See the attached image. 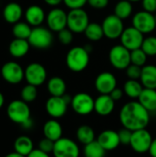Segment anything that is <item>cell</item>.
<instances>
[{"instance_id": "1", "label": "cell", "mask_w": 156, "mask_h": 157, "mask_svg": "<svg viewBox=\"0 0 156 157\" xmlns=\"http://www.w3.org/2000/svg\"><path fill=\"white\" fill-rule=\"evenodd\" d=\"M120 121L123 128L132 132L146 129L150 122V112L139 101H131L121 108Z\"/></svg>"}, {"instance_id": "2", "label": "cell", "mask_w": 156, "mask_h": 157, "mask_svg": "<svg viewBox=\"0 0 156 157\" xmlns=\"http://www.w3.org/2000/svg\"><path fill=\"white\" fill-rule=\"evenodd\" d=\"M65 62L67 67L71 71L74 73L82 72L89 63V52L86 49V47H73L67 52Z\"/></svg>"}, {"instance_id": "3", "label": "cell", "mask_w": 156, "mask_h": 157, "mask_svg": "<svg viewBox=\"0 0 156 157\" xmlns=\"http://www.w3.org/2000/svg\"><path fill=\"white\" fill-rule=\"evenodd\" d=\"M6 114L12 122L21 126L31 120L30 109L28 103L22 99H16L11 101L6 108Z\"/></svg>"}, {"instance_id": "4", "label": "cell", "mask_w": 156, "mask_h": 157, "mask_svg": "<svg viewBox=\"0 0 156 157\" xmlns=\"http://www.w3.org/2000/svg\"><path fill=\"white\" fill-rule=\"evenodd\" d=\"M28 40L30 46L36 49H47L51 47L53 42L52 32L49 28L41 26L35 27L32 29Z\"/></svg>"}, {"instance_id": "5", "label": "cell", "mask_w": 156, "mask_h": 157, "mask_svg": "<svg viewBox=\"0 0 156 157\" xmlns=\"http://www.w3.org/2000/svg\"><path fill=\"white\" fill-rule=\"evenodd\" d=\"M89 23V17L83 8L71 9L67 14V28L74 33L85 32Z\"/></svg>"}, {"instance_id": "6", "label": "cell", "mask_w": 156, "mask_h": 157, "mask_svg": "<svg viewBox=\"0 0 156 157\" xmlns=\"http://www.w3.org/2000/svg\"><path fill=\"white\" fill-rule=\"evenodd\" d=\"M108 59L111 65L118 70H125L131 64V51L123 45L113 46L108 53Z\"/></svg>"}, {"instance_id": "7", "label": "cell", "mask_w": 156, "mask_h": 157, "mask_svg": "<svg viewBox=\"0 0 156 157\" xmlns=\"http://www.w3.org/2000/svg\"><path fill=\"white\" fill-rule=\"evenodd\" d=\"M71 107L76 114L86 116L95 110V99L89 94L80 92L72 98Z\"/></svg>"}, {"instance_id": "8", "label": "cell", "mask_w": 156, "mask_h": 157, "mask_svg": "<svg viewBox=\"0 0 156 157\" xmlns=\"http://www.w3.org/2000/svg\"><path fill=\"white\" fill-rule=\"evenodd\" d=\"M1 76L8 84L17 85L25 78V70L17 62H7L1 67Z\"/></svg>"}, {"instance_id": "9", "label": "cell", "mask_w": 156, "mask_h": 157, "mask_svg": "<svg viewBox=\"0 0 156 157\" xmlns=\"http://www.w3.org/2000/svg\"><path fill=\"white\" fill-rule=\"evenodd\" d=\"M153 137L150 132L146 129H142L132 132L130 146L137 154H145L149 152L153 142Z\"/></svg>"}, {"instance_id": "10", "label": "cell", "mask_w": 156, "mask_h": 157, "mask_svg": "<svg viewBox=\"0 0 156 157\" xmlns=\"http://www.w3.org/2000/svg\"><path fill=\"white\" fill-rule=\"evenodd\" d=\"M52 155L54 157H79L80 149L72 139L62 137L55 142Z\"/></svg>"}, {"instance_id": "11", "label": "cell", "mask_w": 156, "mask_h": 157, "mask_svg": "<svg viewBox=\"0 0 156 157\" xmlns=\"http://www.w3.org/2000/svg\"><path fill=\"white\" fill-rule=\"evenodd\" d=\"M101 25L103 28L104 36L109 40H116L120 38L124 30L122 19L118 17L114 14L107 16L102 21Z\"/></svg>"}, {"instance_id": "12", "label": "cell", "mask_w": 156, "mask_h": 157, "mask_svg": "<svg viewBox=\"0 0 156 157\" xmlns=\"http://www.w3.org/2000/svg\"><path fill=\"white\" fill-rule=\"evenodd\" d=\"M132 26L143 34L151 33L156 28L155 17L145 10L139 11L132 17Z\"/></svg>"}, {"instance_id": "13", "label": "cell", "mask_w": 156, "mask_h": 157, "mask_svg": "<svg viewBox=\"0 0 156 157\" xmlns=\"http://www.w3.org/2000/svg\"><path fill=\"white\" fill-rule=\"evenodd\" d=\"M25 79L28 84L40 86L47 79V71L42 64L31 63L25 69Z\"/></svg>"}, {"instance_id": "14", "label": "cell", "mask_w": 156, "mask_h": 157, "mask_svg": "<svg viewBox=\"0 0 156 157\" xmlns=\"http://www.w3.org/2000/svg\"><path fill=\"white\" fill-rule=\"evenodd\" d=\"M143 40V34L137 29H135L133 26L124 29L120 36L121 45L126 47L131 52L141 48Z\"/></svg>"}, {"instance_id": "15", "label": "cell", "mask_w": 156, "mask_h": 157, "mask_svg": "<svg viewBox=\"0 0 156 157\" xmlns=\"http://www.w3.org/2000/svg\"><path fill=\"white\" fill-rule=\"evenodd\" d=\"M48 28L54 32H59L67 28V13L59 7H54L46 15Z\"/></svg>"}, {"instance_id": "16", "label": "cell", "mask_w": 156, "mask_h": 157, "mask_svg": "<svg viewBox=\"0 0 156 157\" xmlns=\"http://www.w3.org/2000/svg\"><path fill=\"white\" fill-rule=\"evenodd\" d=\"M68 102L65 100L64 97H52L51 96L46 103L45 109L49 116L52 119H59L65 115L68 108Z\"/></svg>"}, {"instance_id": "17", "label": "cell", "mask_w": 156, "mask_h": 157, "mask_svg": "<svg viewBox=\"0 0 156 157\" xmlns=\"http://www.w3.org/2000/svg\"><path fill=\"white\" fill-rule=\"evenodd\" d=\"M95 87L100 95H109L117 87V79L110 72H102L95 80Z\"/></svg>"}, {"instance_id": "18", "label": "cell", "mask_w": 156, "mask_h": 157, "mask_svg": "<svg viewBox=\"0 0 156 157\" xmlns=\"http://www.w3.org/2000/svg\"><path fill=\"white\" fill-rule=\"evenodd\" d=\"M97 141L106 151H113L120 144L119 132L113 130H105L100 132L97 138Z\"/></svg>"}, {"instance_id": "19", "label": "cell", "mask_w": 156, "mask_h": 157, "mask_svg": "<svg viewBox=\"0 0 156 157\" xmlns=\"http://www.w3.org/2000/svg\"><path fill=\"white\" fill-rule=\"evenodd\" d=\"M25 18L27 23H29L31 27H39L46 19V15L43 8L38 5H31L29 6L25 13Z\"/></svg>"}, {"instance_id": "20", "label": "cell", "mask_w": 156, "mask_h": 157, "mask_svg": "<svg viewBox=\"0 0 156 157\" xmlns=\"http://www.w3.org/2000/svg\"><path fill=\"white\" fill-rule=\"evenodd\" d=\"M115 109V101L109 95H100L95 99V111L102 117L110 115Z\"/></svg>"}, {"instance_id": "21", "label": "cell", "mask_w": 156, "mask_h": 157, "mask_svg": "<svg viewBox=\"0 0 156 157\" xmlns=\"http://www.w3.org/2000/svg\"><path fill=\"white\" fill-rule=\"evenodd\" d=\"M23 16L22 6L16 2H10L6 4L3 9V17L8 24H16L20 21Z\"/></svg>"}, {"instance_id": "22", "label": "cell", "mask_w": 156, "mask_h": 157, "mask_svg": "<svg viewBox=\"0 0 156 157\" xmlns=\"http://www.w3.org/2000/svg\"><path fill=\"white\" fill-rule=\"evenodd\" d=\"M42 131L44 137L53 142H56L63 137V127L56 119L47 121L43 125Z\"/></svg>"}, {"instance_id": "23", "label": "cell", "mask_w": 156, "mask_h": 157, "mask_svg": "<svg viewBox=\"0 0 156 157\" xmlns=\"http://www.w3.org/2000/svg\"><path fill=\"white\" fill-rule=\"evenodd\" d=\"M141 83L144 88L156 89V66L154 64H145L142 68Z\"/></svg>"}, {"instance_id": "24", "label": "cell", "mask_w": 156, "mask_h": 157, "mask_svg": "<svg viewBox=\"0 0 156 157\" xmlns=\"http://www.w3.org/2000/svg\"><path fill=\"white\" fill-rule=\"evenodd\" d=\"M30 44L28 40L14 39L8 46V52L11 56L15 58L24 57L29 51Z\"/></svg>"}, {"instance_id": "25", "label": "cell", "mask_w": 156, "mask_h": 157, "mask_svg": "<svg viewBox=\"0 0 156 157\" xmlns=\"http://www.w3.org/2000/svg\"><path fill=\"white\" fill-rule=\"evenodd\" d=\"M14 150L16 153L27 157L33 150H34V144L32 140L26 136L21 135L18 136L14 143Z\"/></svg>"}, {"instance_id": "26", "label": "cell", "mask_w": 156, "mask_h": 157, "mask_svg": "<svg viewBox=\"0 0 156 157\" xmlns=\"http://www.w3.org/2000/svg\"><path fill=\"white\" fill-rule=\"evenodd\" d=\"M138 101L149 112L156 111V89L143 88L138 98Z\"/></svg>"}, {"instance_id": "27", "label": "cell", "mask_w": 156, "mask_h": 157, "mask_svg": "<svg viewBox=\"0 0 156 157\" xmlns=\"http://www.w3.org/2000/svg\"><path fill=\"white\" fill-rule=\"evenodd\" d=\"M47 89L52 97H63L66 92V84L62 77L53 76L48 81Z\"/></svg>"}, {"instance_id": "28", "label": "cell", "mask_w": 156, "mask_h": 157, "mask_svg": "<svg viewBox=\"0 0 156 157\" xmlns=\"http://www.w3.org/2000/svg\"><path fill=\"white\" fill-rule=\"evenodd\" d=\"M76 138L78 142L84 145H86L94 141L96 138L94 129L89 125H81L76 131Z\"/></svg>"}, {"instance_id": "29", "label": "cell", "mask_w": 156, "mask_h": 157, "mask_svg": "<svg viewBox=\"0 0 156 157\" xmlns=\"http://www.w3.org/2000/svg\"><path fill=\"white\" fill-rule=\"evenodd\" d=\"M143 86L138 80L129 79L123 86L124 93L131 98H139L140 95L143 90Z\"/></svg>"}, {"instance_id": "30", "label": "cell", "mask_w": 156, "mask_h": 157, "mask_svg": "<svg viewBox=\"0 0 156 157\" xmlns=\"http://www.w3.org/2000/svg\"><path fill=\"white\" fill-rule=\"evenodd\" d=\"M132 4L129 0H120L116 4L114 7V15H116L122 20L130 17L132 14Z\"/></svg>"}, {"instance_id": "31", "label": "cell", "mask_w": 156, "mask_h": 157, "mask_svg": "<svg viewBox=\"0 0 156 157\" xmlns=\"http://www.w3.org/2000/svg\"><path fill=\"white\" fill-rule=\"evenodd\" d=\"M84 33H85L86 39H88L91 41L100 40L104 37V31H103L102 25L96 23V22L89 23Z\"/></svg>"}, {"instance_id": "32", "label": "cell", "mask_w": 156, "mask_h": 157, "mask_svg": "<svg viewBox=\"0 0 156 157\" xmlns=\"http://www.w3.org/2000/svg\"><path fill=\"white\" fill-rule=\"evenodd\" d=\"M31 31H32L31 26L27 22H21V21H18L17 23L14 24L12 29V33L16 39L28 40L30 36Z\"/></svg>"}, {"instance_id": "33", "label": "cell", "mask_w": 156, "mask_h": 157, "mask_svg": "<svg viewBox=\"0 0 156 157\" xmlns=\"http://www.w3.org/2000/svg\"><path fill=\"white\" fill-rule=\"evenodd\" d=\"M106 150L99 144L96 140L86 145L84 148V156L85 157H105Z\"/></svg>"}, {"instance_id": "34", "label": "cell", "mask_w": 156, "mask_h": 157, "mask_svg": "<svg viewBox=\"0 0 156 157\" xmlns=\"http://www.w3.org/2000/svg\"><path fill=\"white\" fill-rule=\"evenodd\" d=\"M20 97L21 99L27 103H30L33 102L37 97H38V90H37V86H32V85H26L20 92Z\"/></svg>"}, {"instance_id": "35", "label": "cell", "mask_w": 156, "mask_h": 157, "mask_svg": "<svg viewBox=\"0 0 156 157\" xmlns=\"http://www.w3.org/2000/svg\"><path fill=\"white\" fill-rule=\"evenodd\" d=\"M148 55L143 52L142 48L133 50L131 52V64H135L138 66H144L146 64Z\"/></svg>"}, {"instance_id": "36", "label": "cell", "mask_w": 156, "mask_h": 157, "mask_svg": "<svg viewBox=\"0 0 156 157\" xmlns=\"http://www.w3.org/2000/svg\"><path fill=\"white\" fill-rule=\"evenodd\" d=\"M141 48L148 56L156 55V37L150 36L145 38L143 41Z\"/></svg>"}, {"instance_id": "37", "label": "cell", "mask_w": 156, "mask_h": 157, "mask_svg": "<svg viewBox=\"0 0 156 157\" xmlns=\"http://www.w3.org/2000/svg\"><path fill=\"white\" fill-rule=\"evenodd\" d=\"M58 40L63 45H69L74 40V32L68 28H65L58 32Z\"/></svg>"}, {"instance_id": "38", "label": "cell", "mask_w": 156, "mask_h": 157, "mask_svg": "<svg viewBox=\"0 0 156 157\" xmlns=\"http://www.w3.org/2000/svg\"><path fill=\"white\" fill-rule=\"evenodd\" d=\"M142 68L141 66L135 65V64H131L127 69H126V74L129 79H133V80H138L141 78L142 75Z\"/></svg>"}, {"instance_id": "39", "label": "cell", "mask_w": 156, "mask_h": 157, "mask_svg": "<svg viewBox=\"0 0 156 157\" xmlns=\"http://www.w3.org/2000/svg\"><path fill=\"white\" fill-rule=\"evenodd\" d=\"M54 144L55 142L48 139V138H43L42 140L40 141L39 143V149L41 150L42 152L44 153H47V154H51L53 152V148H54Z\"/></svg>"}, {"instance_id": "40", "label": "cell", "mask_w": 156, "mask_h": 157, "mask_svg": "<svg viewBox=\"0 0 156 157\" xmlns=\"http://www.w3.org/2000/svg\"><path fill=\"white\" fill-rule=\"evenodd\" d=\"M119 132V138L120 144L122 145H130L131 141V136H132V131L123 128L121 129Z\"/></svg>"}, {"instance_id": "41", "label": "cell", "mask_w": 156, "mask_h": 157, "mask_svg": "<svg viewBox=\"0 0 156 157\" xmlns=\"http://www.w3.org/2000/svg\"><path fill=\"white\" fill-rule=\"evenodd\" d=\"M64 5L71 9L83 8V6L87 4V0H63Z\"/></svg>"}, {"instance_id": "42", "label": "cell", "mask_w": 156, "mask_h": 157, "mask_svg": "<svg viewBox=\"0 0 156 157\" xmlns=\"http://www.w3.org/2000/svg\"><path fill=\"white\" fill-rule=\"evenodd\" d=\"M109 0H87V4L95 9H103L108 6Z\"/></svg>"}, {"instance_id": "43", "label": "cell", "mask_w": 156, "mask_h": 157, "mask_svg": "<svg viewBox=\"0 0 156 157\" xmlns=\"http://www.w3.org/2000/svg\"><path fill=\"white\" fill-rule=\"evenodd\" d=\"M142 5L143 10L153 14L156 12V0H142Z\"/></svg>"}, {"instance_id": "44", "label": "cell", "mask_w": 156, "mask_h": 157, "mask_svg": "<svg viewBox=\"0 0 156 157\" xmlns=\"http://www.w3.org/2000/svg\"><path fill=\"white\" fill-rule=\"evenodd\" d=\"M123 94H124V91H123L122 89L116 87V88L109 94V96H110L111 98L116 102V101H119V100H120V99L122 98Z\"/></svg>"}, {"instance_id": "45", "label": "cell", "mask_w": 156, "mask_h": 157, "mask_svg": "<svg viewBox=\"0 0 156 157\" xmlns=\"http://www.w3.org/2000/svg\"><path fill=\"white\" fill-rule=\"evenodd\" d=\"M27 157H50V155L42 152L38 148V149H34Z\"/></svg>"}, {"instance_id": "46", "label": "cell", "mask_w": 156, "mask_h": 157, "mask_svg": "<svg viewBox=\"0 0 156 157\" xmlns=\"http://www.w3.org/2000/svg\"><path fill=\"white\" fill-rule=\"evenodd\" d=\"M149 154L152 157H156V138L152 142V144L149 149Z\"/></svg>"}, {"instance_id": "47", "label": "cell", "mask_w": 156, "mask_h": 157, "mask_svg": "<svg viewBox=\"0 0 156 157\" xmlns=\"http://www.w3.org/2000/svg\"><path fill=\"white\" fill-rule=\"evenodd\" d=\"M47 5L51 6H56L58 5H60L62 2H63V0H43Z\"/></svg>"}, {"instance_id": "48", "label": "cell", "mask_w": 156, "mask_h": 157, "mask_svg": "<svg viewBox=\"0 0 156 157\" xmlns=\"http://www.w3.org/2000/svg\"><path fill=\"white\" fill-rule=\"evenodd\" d=\"M5 157H25V156H23V155H19V154L16 153V152H13V153H10V154L6 155Z\"/></svg>"}, {"instance_id": "49", "label": "cell", "mask_w": 156, "mask_h": 157, "mask_svg": "<svg viewBox=\"0 0 156 157\" xmlns=\"http://www.w3.org/2000/svg\"><path fill=\"white\" fill-rule=\"evenodd\" d=\"M4 103H5V97H4V95L0 92V109H1L2 107L4 106Z\"/></svg>"}, {"instance_id": "50", "label": "cell", "mask_w": 156, "mask_h": 157, "mask_svg": "<svg viewBox=\"0 0 156 157\" xmlns=\"http://www.w3.org/2000/svg\"><path fill=\"white\" fill-rule=\"evenodd\" d=\"M129 1H130V2H131V3H132V2H133V3H135V2H140V1H142V0H129Z\"/></svg>"}, {"instance_id": "51", "label": "cell", "mask_w": 156, "mask_h": 157, "mask_svg": "<svg viewBox=\"0 0 156 157\" xmlns=\"http://www.w3.org/2000/svg\"><path fill=\"white\" fill-rule=\"evenodd\" d=\"M154 17H155V20H156V14H155V15H154Z\"/></svg>"}]
</instances>
